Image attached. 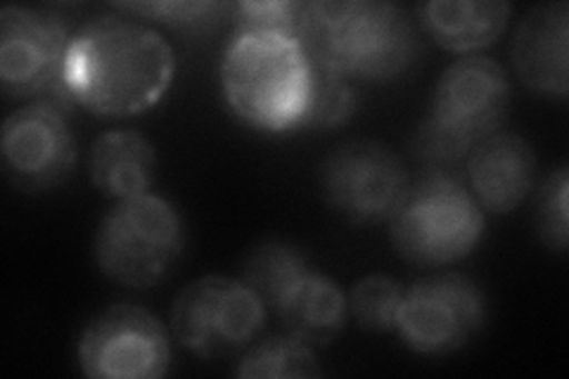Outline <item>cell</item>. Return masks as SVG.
Segmentation results:
<instances>
[{
	"label": "cell",
	"instance_id": "16",
	"mask_svg": "<svg viewBox=\"0 0 569 379\" xmlns=\"http://www.w3.org/2000/svg\"><path fill=\"white\" fill-rule=\"evenodd\" d=\"M157 150L152 142L138 131H107L102 133L91 150L93 186L114 200H129V197L148 195L157 178Z\"/></svg>",
	"mask_w": 569,
	"mask_h": 379
},
{
	"label": "cell",
	"instance_id": "1",
	"mask_svg": "<svg viewBox=\"0 0 569 379\" xmlns=\"http://www.w3.org/2000/svg\"><path fill=\"white\" fill-rule=\"evenodd\" d=\"M176 74L169 41L123 14L86 22L64 58V83L77 104L100 117H136L164 98Z\"/></svg>",
	"mask_w": 569,
	"mask_h": 379
},
{
	"label": "cell",
	"instance_id": "7",
	"mask_svg": "<svg viewBox=\"0 0 569 379\" xmlns=\"http://www.w3.org/2000/svg\"><path fill=\"white\" fill-rule=\"evenodd\" d=\"M263 316V303L242 280L204 276L178 292L171 332L194 356L226 358L257 337Z\"/></svg>",
	"mask_w": 569,
	"mask_h": 379
},
{
	"label": "cell",
	"instance_id": "4",
	"mask_svg": "<svg viewBox=\"0 0 569 379\" xmlns=\"http://www.w3.org/2000/svg\"><path fill=\"white\" fill-rule=\"evenodd\" d=\"M485 228V211L470 190L447 171H430L408 188L389 219V238L401 259L432 268L472 255Z\"/></svg>",
	"mask_w": 569,
	"mask_h": 379
},
{
	"label": "cell",
	"instance_id": "12",
	"mask_svg": "<svg viewBox=\"0 0 569 379\" xmlns=\"http://www.w3.org/2000/svg\"><path fill=\"white\" fill-rule=\"evenodd\" d=\"M3 167L12 186L46 192L62 186L77 161V140L69 112L50 102H29L3 123Z\"/></svg>",
	"mask_w": 569,
	"mask_h": 379
},
{
	"label": "cell",
	"instance_id": "17",
	"mask_svg": "<svg viewBox=\"0 0 569 379\" xmlns=\"http://www.w3.org/2000/svg\"><path fill=\"white\" fill-rule=\"evenodd\" d=\"M276 316L284 325V332L305 341L311 349H320L345 330L349 301L340 285L311 270L282 301Z\"/></svg>",
	"mask_w": 569,
	"mask_h": 379
},
{
	"label": "cell",
	"instance_id": "6",
	"mask_svg": "<svg viewBox=\"0 0 569 379\" xmlns=\"http://www.w3.org/2000/svg\"><path fill=\"white\" fill-rule=\"evenodd\" d=\"M71 33L48 10L8 6L0 10V86L10 100L50 102L71 112L77 100L64 83Z\"/></svg>",
	"mask_w": 569,
	"mask_h": 379
},
{
	"label": "cell",
	"instance_id": "5",
	"mask_svg": "<svg viewBox=\"0 0 569 379\" xmlns=\"http://www.w3.org/2000/svg\"><path fill=\"white\" fill-rule=\"evenodd\" d=\"M186 228L181 213L159 195L119 200L96 230V261L102 273L142 290L162 280L181 257Z\"/></svg>",
	"mask_w": 569,
	"mask_h": 379
},
{
	"label": "cell",
	"instance_id": "15",
	"mask_svg": "<svg viewBox=\"0 0 569 379\" xmlns=\"http://www.w3.org/2000/svg\"><path fill=\"white\" fill-rule=\"evenodd\" d=\"M510 10L503 0H432L418 8V17L435 43L468 56L501 39Z\"/></svg>",
	"mask_w": 569,
	"mask_h": 379
},
{
	"label": "cell",
	"instance_id": "22",
	"mask_svg": "<svg viewBox=\"0 0 569 379\" xmlns=\"http://www.w3.org/2000/svg\"><path fill=\"white\" fill-rule=\"evenodd\" d=\"M121 12H131L142 20H157L181 31H207L213 24L223 22L233 12L230 3H200V0H167V3H119L114 6Z\"/></svg>",
	"mask_w": 569,
	"mask_h": 379
},
{
	"label": "cell",
	"instance_id": "10",
	"mask_svg": "<svg viewBox=\"0 0 569 379\" xmlns=\"http://www.w3.org/2000/svg\"><path fill=\"white\" fill-rule=\"evenodd\" d=\"M79 366L93 379H157L171 366V339L157 316L136 303L102 309L79 337Z\"/></svg>",
	"mask_w": 569,
	"mask_h": 379
},
{
	"label": "cell",
	"instance_id": "11",
	"mask_svg": "<svg viewBox=\"0 0 569 379\" xmlns=\"http://www.w3.org/2000/svg\"><path fill=\"white\" fill-rule=\"evenodd\" d=\"M510 104L506 69L491 58L470 56L456 60L435 86L427 121L472 150L503 123Z\"/></svg>",
	"mask_w": 569,
	"mask_h": 379
},
{
	"label": "cell",
	"instance_id": "20",
	"mask_svg": "<svg viewBox=\"0 0 569 379\" xmlns=\"http://www.w3.org/2000/svg\"><path fill=\"white\" fill-rule=\"evenodd\" d=\"M403 290L406 287L385 273L366 276L347 297L349 313L370 332H397Z\"/></svg>",
	"mask_w": 569,
	"mask_h": 379
},
{
	"label": "cell",
	"instance_id": "24",
	"mask_svg": "<svg viewBox=\"0 0 569 379\" xmlns=\"http://www.w3.org/2000/svg\"><path fill=\"white\" fill-rule=\"evenodd\" d=\"M305 3L295 0H266V3H233V33L238 31H278L297 36Z\"/></svg>",
	"mask_w": 569,
	"mask_h": 379
},
{
	"label": "cell",
	"instance_id": "2",
	"mask_svg": "<svg viewBox=\"0 0 569 379\" xmlns=\"http://www.w3.org/2000/svg\"><path fill=\"white\" fill-rule=\"evenodd\" d=\"M297 41L311 64L349 81L389 83L420 56L408 12L385 0H313L305 3Z\"/></svg>",
	"mask_w": 569,
	"mask_h": 379
},
{
	"label": "cell",
	"instance_id": "23",
	"mask_svg": "<svg viewBox=\"0 0 569 379\" xmlns=\"http://www.w3.org/2000/svg\"><path fill=\"white\" fill-rule=\"evenodd\" d=\"M567 197H569V173L567 167H558L546 178L541 192L537 195V209H533V221L541 242L550 249L565 255L569 242L567 228Z\"/></svg>",
	"mask_w": 569,
	"mask_h": 379
},
{
	"label": "cell",
	"instance_id": "3",
	"mask_svg": "<svg viewBox=\"0 0 569 379\" xmlns=\"http://www.w3.org/2000/svg\"><path fill=\"white\" fill-rule=\"evenodd\" d=\"M223 96L257 131H299L311 93V60L297 36L238 31L221 60Z\"/></svg>",
	"mask_w": 569,
	"mask_h": 379
},
{
	"label": "cell",
	"instance_id": "19",
	"mask_svg": "<svg viewBox=\"0 0 569 379\" xmlns=\"http://www.w3.org/2000/svg\"><path fill=\"white\" fill-rule=\"evenodd\" d=\"M320 366L316 353L305 341L292 335H273L247 349L238 366L242 379H290V377H318Z\"/></svg>",
	"mask_w": 569,
	"mask_h": 379
},
{
	"label": "cell",
	"instance_id": "8",
	"mask_svg": "<svg viewBox=\"0 0 569 379\" xmlns=\"http://www.w3.org/2000/svg\"><path fill=\"white\" fill-rule=\"evenodd\" d=\"M411 178L395 150L378 140H349L320 167L326 202L349 223H382L399 209Z\"/></svg>",
	"mask_w": 569,
	"mask_h": 379
},
{
	"label": "cell",
	"instance_id": "14",
	"mask_svg": "<svg viewBox=\"0 0 569 379\" xmlns=\"http://www.w3.org/2000/svg\"><path fill=\"white\" fill-rule=\"evenodd\" d=\"M567 48H569V6L541 3L527 12L512 39L515 71L537 93L567 100Z\"/></svg>",
	"mask_w": 569,
	"mask_h": 379
},
{
	"label": "cell",
	"instance_id": "21",
	"mask_svg": "<svg viewBox=\"0 0 569 379\" xmlns=\"http://www.w3.org/2000/svg\"><path fill=\"white\" fill-rule=\"evenodd\" d=\"M356 107L359 100L349 79L311 64V93L299 129H335L353 117Z\"/></svg>",
	"mask_w": 569,
	"mask_h": 379
},
{
	"label": "cell",
	"instance_id": "13",
	"mask_svg": "<svg viewBox=\"0 0 569 379\" xmlns=\"http://www.w3.org/2000/svg\"><path fill=\"white\" fill-rule=\"evenodd\" d=\"M468 190L482 211L510 213L525 205L537 178V154L518 133H491L468 154Z\"/></svg>",
	"mask_w": 569,
	"mask_h": 379
},
{
	"label": "cell",
	"instance_id": "9",
	"mask_svg": "<svg viewBox=\"0 0 569 379\" xmlns=\"http://www.w3.org/2000/svg\"><path fill=\"white\" fill-rule=\"evenodd\" d=\"M487 320L479 285L460 273L422 278L403 290L397 332L422 356H449L470 345Z\"/></svg>",
	"mask_w": 569,
	"mask_h": 379
},
{
	"label": "cell",
	"instance_id": "18",
	"mask_svg": "<svg viewBox=\"0 0 569 379\" xmlns=\"http://www.w3.org/2000/svg\"><path fill=\"white\" fill-rule=\"evenodd\" d=\"M311 270L309 259L299 247L284 240H266L247 257L242 282L259 297L266 311L276 313Z\"/></svg>",
	"mask_w": 569,
	"mask_h": 379
}]
</instances>
